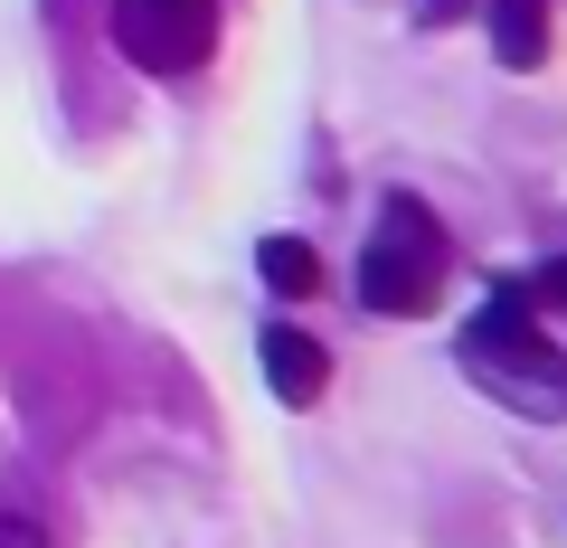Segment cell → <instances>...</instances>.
Returning <instances> with one entry per match:
<instances>
[{"mask_svg": "<svg viewBox=\"0 0 567 548\" xmlns=\"http://www.w3.org/2000/svg\"><path fill=\"white\" fill-rule=\"evenodd\" d=\"M454 360H464V379L483 387L492 406H511L529 426H567V350L539 331V312H529L520 285H502V303H483L464 322Z\"/></svg>", "mask_w": 567, "mask_h": 548, "instance_id": "1", "label": "cell"}, {"mask_svg": "<svg viewBox=\"0 0 567 548\" xmlns=\"http://www.w3.org/2000/svg\"><path fill=\"white\" fill-rule=\"evenodd\" d=\"M445 265H454L445 218L398 189V199L379 208V227H369V246H360V303H369V312H398V322H416V312L435 303V285H445Z\"/></svg>", "mask_w": 567, "mask_h": 548, "instance_id": "2", "label": "cell"}, {"mask_svg": "<svg viewBox=\"0 0 567 548\" xmlns=\"http://www.w3.org/2000/svg\"><path fill=\"white\" fill-rule=\"evenodd\" d=\"M114 48L142 76H199L218 58V0H114Z\"/></svg>", "mask_w": 567, "mask_h": 548, "instance_id": "3", "label": "cell"}, {"mask_svg": "<svg viewBox=\"0 0 567 548\" xmlns=\"http://www.w3.org/2000/svg\"><path fill=\"white\" fill-rule=\"evenodd\" d=\"M265 387H275L284 406H312L331 387V360H322V341H312V331H265Z\"/></svg>", "mask_w": 567, "mask_h": 548, "instance_id": "4", "label": "cell"}, {"mask_svg": "<svg viewBox=\"0 0 567 548\" xmlns=\"http://www.w3.org/2000/svg\"><path fill=\"white\" fill-rule=\"evenodd\" d=\"M492 48H502V66H539L548 58V0H492Z\"/></svg>", "mask_w": 567, "mask_h": 548, "instance_id": "5", "label": "cell"}, {"mask_svg": "<svg viewBox=\"0 0 567 548\" xmlns=\"http://www.w3.org/2000/svg\"><path fill=\"white\" fill-rule=\"evenodd\" d=\"M256 275H265V293H284V303H293V293L322 285V256H312L303 237H265V246H256Z\"/></svg>", "mask_w": 567, "mask_h": 548, "instance_id": "6", "label": "cell"}, {"mask_svg": "<svg viewBox=\"0 0 567 548\" xmlns=\"http://www.w3.org/2000/svg\"><path fill=\"white\" fill-rule=\"evenodd\" d=\"M520 293H529V312H548V303H567V256H548L539 275H520Z\"/></svg>", "mask_w": 567, "mask_h": 548, "instance_id": "7", "label": "cell"}, {"mask_svg": "<svg viewBox=\"0 0 567 548\" xmlns=\"http://www.w3.org/2000/svg\"><path fill=\"white\" fill-rule=\"evenodd\" d=\"M0 548H48V529L20 520V510H0Z\"/></svg>", "mask_w": 567, "mask_h": 548, "instance_id": "8", "label": "cell"}, {"mask_svg": "<svg viewBox=\"0 0 567 548\" xmlns=\"http://www.w3.org/2000/svg\"><path fill=\"white\" fill-rule=\"evenodd\" d=\"M454 10H473V0H425L416 20H425V29H445V20H454Z\"/></svg>", "mask_w": 567, "mask_h": 548, "instance_id": "9", "label": "cell"}]
</instances>
